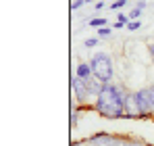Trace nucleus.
<instances>
[{
    "mask_svg": "<svg viewBox=\"0 0 154 146\" xmlns=\"http://www.w3.org/2000/svg\"><path fill=\"white\" fill-rule=\"evenodd\" d=\"M125 98H127L125 90H121L119 86H112L108 81L102 86L100 94L96 96L94 109L106 119H121V117H125Z\"/></svg>",
    "mask_w": 154,
    "mask_h": 146,
    "instance_id": "nucleus-1",
    "label": "nucleus"
},
{
    "mask_svg": "<svg viewBox=\"0 0 154 146\" xmlns=\"http://www.w3.org/2000/svg\"><path fill=\"white\" fill-rule=\"evenodd\" d=\"M90 67H92V73L98 81L108 84L112 79V61H110L108 54H104V52L94 54V59L90 61Z\"/></svg>",
    "mask_w": 154,
    "mask_h": 146,
    "instance_id": "nucleus-2",
    "label": "nucleus"
},
{
    "mask_svg": "<svg viewBox=\"0 0 154 146\" xmlns=\"http://www.w3.org/2000/svg\"><path fill=\"white\" fill-rule=\"evenodd\" d=\"M71 88H73V92H75V98L77 102H85L88 96H90V88H88V81L85 79H81V77H77L73 75V79H71Z\"/></svg>",
    "mask_w": 154,
    "mask_h": 146,
    "instance_id": "nucleus-3",
    "label": "nucleus"
},
{
    "mask_svg": "<svg viewBox=\"0 0 154 146\" xmlns=\"http://www.w3.org/2000/svg\"><path fill=\"white\" fill-rule=\"evenodd\" d=\"M135 98H137V106H140V113H142V117H148L150 113H152V102H150V98H148V92H146V88L144 90H135Z\"/></svg>",
    "mask_w": 154,
    "mask_h": 146,
    "instance_id": "nucleus-4",
    "label": "nucleus"
},
{
    "mask_svg": "<svg viewBox=\"0 0 154 146\" xmlns=\"http://www.w3.org/2000/svg\"><path fill=\"white\" fill-rule=\"evenodd\" d=\"M125 117H142L135 92H127V98H125Z\"/></svg>",
    "mask_w": 154,
    "mask_h": 146,
    "instance_id": "nucleus-5",
    "label": "nucleus"
},
{
    "mask_svg": "<svg viewBox=\"0 0 154 146\" xmlns=\"http://www.w3.org/2000/svg\"><path fill=\"white\" fill-rule=\"evenodd\" d=\"M77 77H81V79H92L94 77V73H92V67H90V63H79L77 65V71H75Z\"/></svg>",
    "mask_w": 154,
    "mask_h": 146,
    "instance_id": "nucleus-6",
    "label": "nucleus"
},
{
    "mask_svg": "<svg viewBox=\"0 0 154 146\" xmlns=\"http://www.w3.org/2000/svg\"><path fill=\"white\" fill-rule=\"evenodd\" d=\"M106 23H108V19H104V17H92L90 19V27H96V29L106 27Z\"/></svg>",
    "mask_w": 154,
    "mask_h": 146,
    "instance_id": "nucleus-7",
    "label": "nucleus"
},
{
    "mask_svg": "<svg viewBox=\"0 0 154 146\" xmlns=\"http://www.w3.org/2000/svg\"><path fill=\"white\" fill-rule=\"evenodd\" d=\"M121 138H115V136H106L102 140V146H121Z\"/></svg>",
    "mask_w": 154,
    "mask_h": 146,
    "instance_id": "nucleus-8",
    "label": "nucleus"
},
{
    "mask_svg": "<svg viewBox=\"0 0 154 146\" xmlns=\"http://www.w3.org/2000/svg\"><path fill=\"white\" fill-rule=\"evenodd\" d=\"M142 11H144V8H140V6H135V8H131V11H129V19H131V21H135V19H140V15H142Z\"/></svg>",
    "mask_w": 154,
    "mask_h": 146,
    "instance_id": "nucleus-9",
    "label": "nucleus"
},
{
    "mask_svg": "<svg viewBox=\"0 0 154 146\" xmlns=\"http://www.w3.org/2000/svg\"><path fill=\"white\" fill-rule=\"evenodd\" d=\"M123 6H127V0H117V2H112V4H110V8H112V11H121Z\"/></svg>",
    "mask_w": 154,
    "mask_h": 146,
    "instance_id": "nucleus-10",
    "label": "nucleus"
},
{
    "mask_svg": "<svg viewBox=\"0 0 154 146\" xmlns=\"http://www.w3.org/2000/svg\"><path fill=\"white\" fill-rule=\"evenodd\" d=\"M140 27H142V21H140V19H135V21H129V25H127L129 31H137Z\"/></svg>",
    "mask_w": 154,
    "mask_h": 146,
    "instance_id": "nucleus-11",
    "label": "nucleus"
},
{
    "mask_svg": "<svg viewBox=\"0 0 154 146\" xmlns=\"http://www.w3.org/2000/svg\"><path fill=\"white\" fill-rule=\"evenodd\" d=\"M110 31H112V29H110L108 25H106V27H100V29H98V38H108Z\"/></svg>",
    "mask_w": 154,
    "mask_h": 146,
    "instance_id": "nucleus-12",
    "label": "nucleus"
},
{
    "mask_svg": "<svg viewBox=\"0 0 154 146\" xmlns=\"http://www.w3.org/2000/svg\"><path fill=\"white\" fill-rule=\"evenodd\" d=\"M98 42H100V38H90L83 44H85V48H94V46H98Z\"/></svg>",
    "mask_w": 154,
    "mask_h": 146,
    "instance_id": "nucleus-13",
    "label": "nucleus"
},
{
    "mask_svg": "<svg viewBox=\"0 0 154 146\" xmlns=\"http://www.w3.org/2000/svg\"><path fill=\"white\" fill-rule=\"evenodd\" d=\"M77 123H79V111H73L71 113V127H77Z\"/></svg>",
    "mask_w": 154,
    "mask_h": 146,
    "instance_id": "nucleus-14",
    "label": "nucleus"
},
{
    "mask_svg": "<svg viewBox=\"0 0 154 146\" xmlns=\"http://www.w3.org/2000/svg\"><path fill=\"white\" fill-rule=\"evenodd\" d=\"M83 4H85V0H75V2L71 4V11H77V8H81Z\"/></svg>",
    "mask_w": 154,
    "mask_h": 146,
    "instance_id": "nucleus-15",
    "label": "nucleus"
},
{
    "mask_svg": "<svg viewBox=\"0 0 154 146\" xmlns=\"http://www.w3.org/2000/svg\"><path fill=\"white\" fill-rule=\"evenodd\" d=\"M146 92H148V98H150V102H152V109H154V86L146 88Z\"/></svg>",
    "mask_w": 154,
    "mask_h": 146,
    "instance_id": "nucleus-16",
    "label": "nucleus"
},
{
    "mask_svg": "<svg viewBox=\"0 0 154 146\" xmlns=\"http://www.w3.org/2000/svg\"><path fill=\"white\" fill-rule=\"evenodd\" d=\"M102 8H104V2H102V0H98V2L94 4V11H102Z\"/></svg>",
    "mask_w": 154,
    "mask_h": 146,
    "instance_id": "nucleus-17",
    "label": "nucleus"
},
{
    "mask_svg": "<svg viewBox=\"0 0 154 146\" xmlns=\"http://www.w3.org/2000/svg\"><path fill=\"white\" fill-rule=\"evenodd\" d=\"M148 52H150V56H152V61H154V44H148Z\"/></svg>",
    "mask_w": 154,
    "mask_h": 146,
    "instance_id": "nucleus-18",
    "label": "nucleus"
},
{
    "mask_svg": "<svg viewBox=\"0 0 154 146\" xmlns=\"http://www.w3.org/2000/svg\"><path fill=\"white\" fill-rule=\"evenodd\" d=\"M125 146H146V144H144V142H127Z\"/></svg>",
    "mask_w": 154,
    "mask_h": 146,
    "instance_id": "nucleus-19",
    "label": "nucleus"
},
{
    "mask_svg": "<svg viewBox=\"0 0 154 146\" xmlns=\"http://www.w3.org/2000/svg\"><path fill=\"white\" fill-rule=\"evenodd\" d=\"M71 146H81V142H73V144H71Z\"/></svg>",
    "mask_w": 154,
    "mask_h": 146,
    "instance_id": "nucleus-20",
    "label": "nucleus"
}]
</instances>
